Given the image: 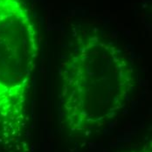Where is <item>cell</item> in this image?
<instances>
[{
    "mask_svg": "<svg viewBox=\"0 0 152 152\" xmlns=\"http://www.w3.org/2000/svg\"><path fill=\"white\" fill-rule=\"evenodd\" d=\"M61 99L65 105H117L134 87L132 65L115 47L77 49L62 62Z\"/></svg>",
    "mask_w": 152,
    "mask_h": 152,
    "instance_id": "obj_1",
    "label": "cell"
},
{
    "mask_svg": "<svg viewBox=\"0 0 152 152\" xmlns=\"http://www.w3.org/2000/svg\"><path fill=\"white\" fill-rule=\"evenodd\" d=\"M28 16L19 0H0V112L24 105L36 66V46Z\"/></svg>",
    "mask_w": 152,
    "mask_h": 152,
    "instance_id": "obj_2",
    "label": "cell"
}]
</instances>
